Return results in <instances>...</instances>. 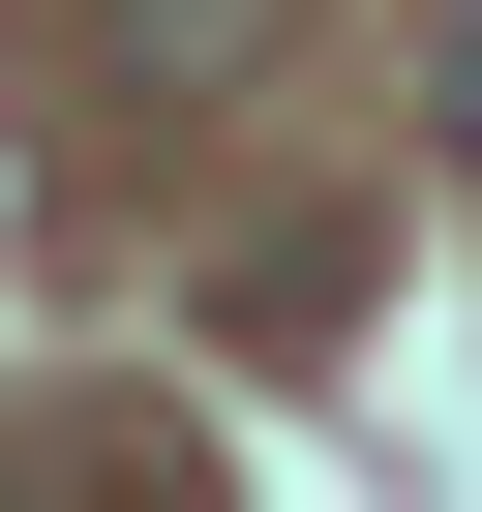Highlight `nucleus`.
<instances>
[{"mask_svg": "<svg viewBox=\"0 0 482 512\" xmlns=\"http://www.w3.org/2000/svg\"><path fill=\"white\" fill-rule=\"evenodd\" d=\"M452 121H482V0H452Z\"/></svg>", "mask_w": 482, "mask_h": 512, "instance_id": "2", "label": "nucleus"}, {"mask_svg": "<svg viewBox=\"0 0 482 512\" xmlns=\"http://www.w3.org/2000/svg\"><path fill=\"white\" fill-rule=\"evenodd\" d=\"M241 31H272V0H121V61H241Z\"/></svg>", "mask_w": 482, "mask_h": 512, "instance_id": "1", "label": "nucleus"}]
</instances>
